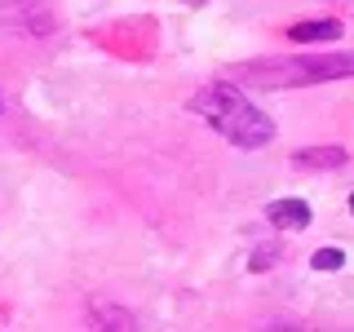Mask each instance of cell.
Returning <instances> with one entry per match:
<instances>
[{
	"label": "cell",
	"mask_w": 354,
	"mask_h": 332,
	"mask_svg": "<svg viewBox=\"0 0 354 332\" xmlns=\"http://www.w3.org/2000/svg\"><path fill=\"white\" fill-rule=\"evenodd\" d=\"M186 111L199 116V120H208V124L239 151H257L274 138V120L266 116L261 107H252L248 98L239 93V84H230V80L204 84L191 102H186Z\"/></svg>",
	"instance_id": "1"
},
{
	"label": "cell",
	"mask_w": 354,
	"mask_h": 332,
	"mask_svg": "<svg viewBox=\"0 0 354 332\" xmlns=\"http://www.w3.org/2000/svg\"><path fill=\"white\" fill-rule=\"evenodd\" d=\"M354 53H279V58H252L230 66V84L239 89H306L328 80H350Z\"/></svg>",
	"instance_id": "2"
},
{
	"label": "cell",
	"mask_w": 354,
	"mask_h": 332,
	"mask_svg": "<svg viewBox=\"0 0 354 332\" xmlns=\"http://www.w3.org/2000/svg\"><path fill=\"white\" fill-rule=\"evenodd\" d=\"M310 204L306 199H270L266 204V221H270L274 230H306L310 226Z\"/></svg>",
	"instance_id": "3"
},
{
	"label": "cell",
	"mask_w": 354,
	"mask_h": 332,
	"mask_svg": "<svg viewBox=\"0 0 354 332\" xmlns=\"http://www.w3.org/2000/svg\"><path fill=\"white\" fill-rule=\"evenodd\" d=\"M346 147H306V151H292V169H306V173H332V169H346Z\"/></svg>",
	"instance_id": "4"
},
{
	"label": "cell",
	"mask_w": 354,
	"mask_h": 332,
	"mask_svg": "<svg viewBox=\"0 0 354 332\" xmlns=\"http://www.w3.org/2000/svg\"><path fill=\"white\" fill-rule=\"evenodd\" d=\"M337 36H341L337 18H306V22H292V27H288V40L292 44H328Z\"/></svg>",
	"instance_id": "5"
},
{
	"label": "cell",
	"mask_w": 354,
	"mask_h": 332,
	"mask_svg": "<svg viewBox=\"0 0 354 332\" xmlns=\"http://www.w3.org/2000/svg\"><path fill=\"white\" fill-rule=\"evenodd\" d=\"M279 261V243H257V252L248 257V270H270Z\"/></svg>",
	"instance_id": "6"
},
{
	"label": "cell",
	"mask_w": 354,
	"mask_h": 332,
	"mask_svg": "<svg viewBox=\"0 0 354 332\" xmlns=\"http://www.w3.org/2000/svg\"><path fill=\"white\" fill-rule=\"evenodd\" d=\"M310 266H315V270H341V266H346V252L341 248H319L315 257H310Z\"/></svg>",
	"instance_id": "7"
},
{
	"label": "cell",
	"mask_w": 354,
	"mask_h": 332,
	"mask_svg": "<svg viewBox=\"0 0 354 332\" xmlns=\"http://www.w3.org/2000/svg\"><path fill=\"white\" fill-rule=\"evenodd\" d=\"M261 332H297L292 324H270V328H261Z\"/></svg>",
	"instance_id": "8"
},
{
	"label": "cell",
	"mask_w": 354,
	"mask_h": 332,
	"mask_svg": "<svg viewBox=\"0 0 354 332\" xmlns=\"http://www.w3.org/2000/svg\"><path fill=\"white\" fill-rule=\"evenodd\" d=\"M186 5H208V0H186Z\"/></svg>",
	"instance_id": "9"
},
{
	"label": "cell",
	"mask_w": 354,
	"mask_h": 332,
	"mask_svg": "<svg viewBox=\"0 0 354 332\" xmlns=\"http://www.w3.org/2000/svg\"><path fill=\"white\" fill-rule=\"evenodd\" d=\"M350 213H354V195H350Z\"/></svg>",
	"instance_id": "10"
},
{
	"label": "cell",
	"mask_w": 354,
	"mask_h": 332,
	"mask_svg": "<svg viewBox=\"0 0 354 332\" xmlns=\"http://www.w3.org/2000/svg\"><path fill=\"white\" fill-rule=\"evenodd\" d=\"M97 332H115V328H97Z\"/></svg>",
	"instance_id": "11"
}]
</instances>
